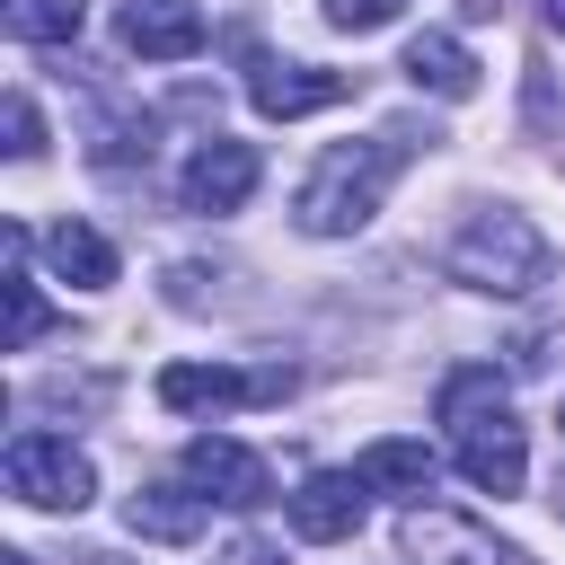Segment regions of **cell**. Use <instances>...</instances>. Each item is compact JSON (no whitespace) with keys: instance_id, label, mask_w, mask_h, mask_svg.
Here are the masks:
<instances>
[{"instance_id":"obj_18","label":"cell","mask_w":565,"mask_h":565,"mask_svg":"<svg viewBox=\"0 0 565 565\" xmlns=\"http://www.w3.org/2000/svg\"><path fill=\"white\" fill-rule=\"evenodd\" d=\"M397 9H406V0H327V26H344V35H380Z\"/></svg>"},{"instance_id":"obj_8","label":"cell","mask_w":565,"mask_h":565,"mask_svg":"<svg viewBox=\"0 0 565 565\" xmlns=\"http://www.w3.org/2000/svg\"><path fill=\"white\" fill-rule=\"evenodd\" d=\"M256 177H265L256 141H230V132H212V141H194V159H185L177 194H185V212H238V203L256 194Z\"/></svg>"},{"instance_id":"obj_2","label":"cell","mask_w":565,"mask_h":565,"mask_svg":"<svg viewBox=\"0 0 565 565\" xmlns=\"http://www.w3.org/2000/svg\"><path fill=\"white\" fill-rule=\"evenodd\" d=\"M441 424H450V459H459V477L477 494H521L530 441H521V415H512V397H503V380L486 362L441 380Z\"/></svg>"},{"instance_id":"obj_19","label":"cell","mask_w":565,"mask_h":565,"mask_svg":"<svg viewBox=\"0 0 565 565\" xmlns=\"http://www.w3.org/2000/svg\"><path fill=\"white\" fill-rule=\"evenodd\" d=\"M35 150H44V115H35V97L18 88V97H9V159H35Z\"/></svg>"},{"instance_id":"obj_6","label":"cell","mask_w":565,"mask_h":565,"mask_svg":"<svg viewBox=\"0 0 565 565\" xmlns=\"http://www.w3.org/2000/svg\"><path fill=\"white\" fill-rule=\"evenodd\" d=\"M282 388H291L282 362L274 371H230V362H168L159 371V406H177V415H230V406H265Z\"/></svg>"},{"instance_id":"obj_1","label":"cell","mask_w":565,"mask_h":565,"mask_svg":"<svg viewBox=\"0 0 565 565\" xmlns=\"http://www.w3.org/2000/svg\"><path fill=\"white\" fill-rule=\"evenodd\" d=\"M415 159V132L397 124V132H371V141H335V150H318V168L300 177V194H291V221L309 230V238H353L371 212H380V194H388V177Z\"/></svg>"},{"instance_id":"obj_9","label":"cell","mask_w":565,"mask_h":565,"mask_svg":"<svg viewBox=\"0 0 565 565\" xmlns=\"http://www.w3.org/2000/svg\"><path fill=\"white\" fill-rule=\"evenodd\" d=\"M362 503H371V486H362L353 468H318V477H300V486L282 494V512H291V530H300L309 547L353 539V530H362Z\"/></svg>"},{"instance_id":"obj_3","label":"cell","mask_w":565,"mask_h":565,"mask_svg":"<svg viewBox=\"0 0 565 565\" xmlns=\"http://www.w3.org/2000/svg\"><path fill=\"white\" fill-rule=\"evenodd\" d=\"M441 265H450V282H468V291H503V300H521V291L547 282V238H539L530 212H512V203H477V212L450 230Z\"/></svg>"},{"instance_id":"obj_20","label":"cell","mask_w":565,"mask_h":565,"mask_svg":"<svg viewBox=\"0 0 565 565\" xmlns=\"http://www.w3.org/2000/svg\"><path fill=\"white\" fill-rule=\"evenodd\" d=\"M230 565H274V547H265V539H238V547H230Z\"/></svg>"},{"instance_id":"obj_17","label":"cell","mask_w":565,"mask_h":565,"mask_svg":"<svg viewBox=\"0 0 565 565\" xmlns=\"http://www.w3.org/2000/svg\"><path fill=\"white\" fill-rule=\"evenodd\" d=\"M88 18V0H9V35L18 44H71Z\"/></svg>"},{"instance_id":"obj_10","label":"cell","mask_w":565,"mask_h":565,"mask_svg":"<svg viewBox=\"0 0 565 565\" xmlns=\"http://www.w3.org/2000/svg\"><path fill=\"white\" fill-rule=\"evenodd\" d=\"M247 97H256V115L291 124V115H318V106L353 97V79H344V71H318V62H256Z\"/></svg>"},{"instance_id":"obj_4","label":"cell","mask_w":565,"mask_h":565,"mask_svg":"<svg viewBox=\"0 0 565 565\" xmlns=\"http://www.w3.org/2000/svg\"><path fill=\"white\" fill-rule=\"evenodd\" d=\"M0 477H9V494H18V503H35V512H79V503L97 494L88 450H71L62 433H18V441H9V459H0Z\"/></svg>"},{"instance_id":"obj_12","label":"cell","mask_w":565,"mask_h":565,"mask_svg":"<svg viewBox=\"0 0 565 565\" xmlns=\"http://www.w3.org/2000/svg\"><path fill=\"white\" fill-rule=\"evenodd\" d=\"M353 477H362L371 494H406V503H424L433 477H441V459H433L424 441H371V450L353 459Z\"/></svg>"},{"instance_id":"obj_16","label":"cell","mask_w":565,"mask_h":565,"mask_svg":"<svg viewBox=\"0 0 565 565\" xmlns=\"http://www.w3.org/2000/svg\"><path fill=\"white\" fill-rule=\"evenodd\" d=\"M9 256H18L9 282H0V291H9V353H26V344L44 335V300H35V274H26V230H9Z\"/></svg>"},{"instance_id":"obj_7","label":"cell","mask_w":565,"mask_h":565,"mask_svg":"<svg viewBox=\"0 0 565 565\" xmlns=\"http://www.w3.org/2000/svg\"><path fill=\"white\" fill-rule=\"evenodd\" d=\"M185 486H194L203 503H230V512H256V503H274V477H265V459H256L247 441H230V433H194V441H185Z\"/></svg>"},{"instance_id":"obj_13","label":"cell","mask_w":565,"mask_h":565,"mask_svg":"<svg viewBox=\"0 0 565 565\" xmlns=\"http://www.w3.org/2000/svg\"><path fill=\"white\" fill-rule=\"evenodd\" d=\"M406 79L433 88V97H477V53H468L459 35H441V26H424V35L406 44Z\"/></svg>"},{"instance_id":"obj_21","label":"cell","mask_w":565,"mask_h":565,"mask_svg":"<svg viewBox=\"0 0 565 565\" xmlns=\"http://www.w3.org/2000/svg\"><path fill=\"white\" fill-rule=\"evenodd\" d=\"M539 9H547V26H556V35H565V0H539Z\"/></svg>"},{"instance_id":"obj_5","label":"cell","mask_w":565,"mask_h":565,"mask_svg":"<svg viewBox=\"0 0 565 565\" xmlns=\"http://www.w3.org/2000/svg\"><path fill=\"white\" fill-rule=\"evenodd\" d=\"M397 547H406V565H530L512 539H494L486 521H468L450 503H406Z\"/></svg>"},{"instance_id":"obj_22","label":"cell","mask_w":565,"mask_h":565,"mask_svg":"<svg viewBox=\"0 0 565 565\" xmlns=\"http://www.w3.org/2000/svg\"><path fill=\"white\" fill-rule=\"evenodd\" d=\"M0 565H35V556H18V547H9V556H0Z\"/></svg>"},{"instance_id":"obj_11","label":"cell","mask_w":565,"mask_h":565,"mask_svg":"<svg viewBox=\"0 0 565 565\" xmlns=\"http://www.w3.org/2000/svg\"><path fill=\"white\" fill-rule=\"evenodd\" d=\"M124 44L141 62H194L203 53V9L194 0H124Z\"/></svg>"},{"instance_id":"obj_14","label":"cell","mask_w":565,"mask_h":565,"mask_svg":"<svg viewBox=\"0 0 565 565\" xmlns=\"http://www.w3.org/2000/svg\"><path fill=\"white\" fill-rule=\"evenodd\" d=\"M203 494L194 486H141L132 503H124V521H132V539H159V547H177V539H194L203 530Z\"/></svg>"},{"instance_id":"obj_15","label":"cell","mask_w":565,"mask_h":565,"mask_svg":"<svg viewBox=\"0 0 565 565\" xmlns=\"http://www.w3.org/2000/svg\"><path fill=\"white\" fill-rule=\"evenodd\" d=\"M44 256H53V274L79 282V291H106V282H115V247H106L88 221H53V230H44Z\"/></svg>"}]
</instances>
